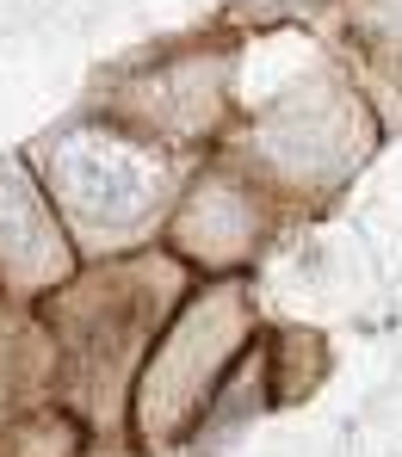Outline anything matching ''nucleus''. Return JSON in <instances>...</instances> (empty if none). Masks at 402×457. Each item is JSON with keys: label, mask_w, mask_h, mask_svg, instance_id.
Masks as SVG:
<instances>
[{"label": "nucleus", "mask_w": 402, "mask_h": 457, "mask_svg": "<svg viewBox=\"0 0 402 457\" xmlns=\"http://www.w3.org/2000/svg\"><path fill=\"white\" fill-rule=\"evenodd\" d=\"M56 192L63 204L87 217L93 228H130L137 217H149L161 192V167L143 149H130L124 137L105 130H75L56 143Z\"/></svg>", "instance_id": "nucleus-1"}, {"label": "nucleus", "mask_w": 402, "mask_h": 457, "mask_svg": "<svg viewBox=\"0 0 402 457\" xmlns=\"http://www.w3.org/2000/svg\"><path fill=\"white\" fill-rule=\"evenodd\" d=\"M13 247V266L19 272H38L56 241H50V217L38 204V192L25 186V167L19 161H0V253Z\"/></svg>", "instance_id": "nucleus-2"}]
</instances>
